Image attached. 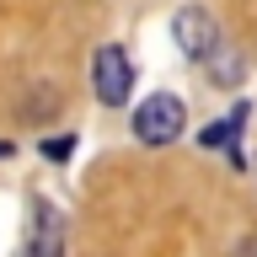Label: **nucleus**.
Segmentation results:
<instances>
[{"mask_svg":"<svg viewBox=\"0 0 257 257\" xmlns=\"http://www.w3.org/2000/svg\"><path fill=\"white\" fill-rule=\"evenodd\" d=\"M182 123H188V112H182V96H172V91L145 96L140 112H134V134L145 145H172L182 134Z\"/></svg>","mask_w":257,"mask_h":257,"instance_id":"nucleus-1","label":"nucleus"},{"mask_svg":"<svg viewBox=\"0 0 257 257\" xmlns=\"http://www.w3.org/2000/svg\"><path fill=\"white\" fill-rule=\"evenodd\" d=\"M172 38H177V48H182L188 59H209L214 43H220V27H214V16H209V11H177Z\"/></svg>","mask_w":257,"mask_h":257,"instance_id":"nucleus-3","label":"nucleus"},{"mask_svg":"<svg viewBox=\"0 0 257 257\" xmlns=\"http://www.w3.org/2000/svg\"><path fill=\"white\" fill-rule=\"evenodd\" d=\"M27 257H43V252H27Z\"/></svg>","mask_w":257,"mask_h":257,"instance_id":"nucleus-5","label":"nucleus"},{"mask_svg":"<svg viewBox=\"0 0 257 257\" xmlns=\"http://www.w3.org/2000/svg\"><path fill=\"white\" fill-rule=\"evenodd\" d=\"M43 156L48 161H64V156H70V140H43Z\"/></svg>","mask_w":257,"mask_h":257,"instance_id":"nucleus-4","label":"nucleus"},{"mask_svg":"<svg viewBox=\"0 0 257 257\" xmlns=\"http://www.w3.org/2000/svg\"><path fill=\"white\" fill-rule=\"evenodd\" d=\"M128 86H134L128 54L118 43H102V48H96V59H91V91H96V102L123 107V102H128Z\"/></svg>","mask_w":257,"mask_h":257,"instance_id":"nucleus-2","label":"nucleus"}]
</instances>
